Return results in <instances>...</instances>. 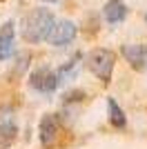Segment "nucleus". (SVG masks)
I'll list each match as a JSON object with an SVG mask.
<instances>
[{
  "label": "nucleus",
  "mask_w": 147,
  "mask_h": 149,
  "mask_svg": "<svg viewBox=\"0 0 147 149\" xmlns=\"http://www.w3.org/2000/svg\"><path fill=\"white\" fill-rule=\"evenodd\" d=\"M54 27H56L54 13L49 11V9H45V7H38V9H31L22 18V22H20V33H22V38L27 42L38 45V42L49 40Z\"/></svg>",
  "instance_id": "nucleus-1"
},
{
  "label": "nucleus",
  "mask_w": 147,
  "mask_h": 149,
  "mask_svg": "<svg viewBox=\"0 0 147 149\" xmlns=\"http://www.w3.org/2000/svg\"><path fill=\"white\" fill-rule=\"evenodd\" d=\"M85 65L87 69L96 76L98 80H103L105 85L111 80V74H114V65H116V54L111 49H103V47H98V49H92L87 54L85 58Z\"/></svg>",
  "instance_id": "nucleus-2"
},
{
  "label": "nucleus",
  "mask_w": 147,
  "mask_h": 149,
  "mask_svg": "<svg viewBox=\"0 0 147 149\" xmlns=\"http://www.w3.org/2000/svg\"><path fill=\"white\" fill-rule=\"evenodd\" d=\"M60 85V78H58V71L49 67H38L31 71L29 76V87L34 91H40V93H51L56 87Z\"/></svg>",
  "instance_id": "nucleus-3"
},
{
  "label": "nucleus",
  "mask_w": 147,
  "mask_h": 149,
  "mask_svg": "<svg viewBox=\"0 0 147 149\" xmlns=\"http://www.w3.org/2000/svg\"><path fill=\"white\" fill-rule=\"evenodd\" d=\"M38 134H40V143L43 147H51L56 143V138L60 134V120L56 113H45L40 118V127H38Z\"/></svg>",
  "instance_id": "nucleus-4"
},
{
  "label": "nucleus",
  "mask_w": 147,
  "mask_h": 149,
  "mask_svg": "<svg viewBox=\"0 0 147 149\" xmlns=\"http://www.w3.org/2000/svg\"><path fill=\"white\" fill-rule=\"evenodd\" d=\"M76 33H78V27L74 25L71 20H60V22H56V27H54V31H51L47 42L54 45V47H65V45L74 42Z\"/></svg>",
  "instance_id": "nucleus-5"
},
{
  "label": "nucleus",
  "mask_w": 147,
  "mask_h": 149,
  "mask_svg": "<svg viewBox=\"0 0 147 149\" xmlns=\"http://www.w3.org/2000/svg\"><path fill=\"white\" fill-rule=\"evenodd\" d=\"M123 56L136 71H147V45H123Z\"/></svg>",
  "instance_id": "nucleus-6"
},
{
  "label": "nucleus",
  "mask_w": 147,
  "mask_h": 149,
  "mask_svg": "<svg viewBox=\"0 0 147 149\" xmlns=\"http://www.w3.org/2000/svg\"><path fill=\"white\" fill-rule=\"evenodd\" d=\"M13 22H5V25L0 27V60H9L13 56V51H16V45H13Z\"/></svg>",
  "instance_id": "nucleus-7"
},
{
  "label": "nucleus",
  "mask_w": 147,
  "mask_h": 149,
  "mask_svg": "<svg viewBox=\"0 0 147 149\" xmlns=\"http://www.w3.org/2000/svg\"><path fill=\"white\" fill-rule=\"evenodd\" d=\"M103 13H105V20L109 25H118V22H123L127 18V5L123 0H107Z\"/></svg>",
  "instance_id": "nucleus-8"
},
{
  "label": "nucleus",
  "mask_w": 147,
  "mask_h": 149,
  "mask_svg": "<svg viewBox=\"0 0 147 149\" xmlns=\"http://www.w3.org/2000/svg\"><path fill=\"white\" fill-rule=\"evenodd\" d=\"M18 138V125L13 120H0V149H9Z\"/></svg>",
  "instance_id": "nucleus-9"
},
{
  "label": "nucleus",
  "mask_w": 147,
  "mask_h": 149,
  "mask_svg": "<svg viewBox=\"0 0 147 149\" xmlns=\"http://www.w3.org/2000/svg\"><path fill=\"white\" fill-rule=\"evenodd\" d=\"M107 107H109V123L114 125V127H125V113H123V109L118 107V102L114 98H107Z\"/></svg>",
  "instance_id": "nucleus-10"
},
{
  "label": "nucleus",
  "mask_w": 147,
  "mask_h": 149,
  "mask_svg": "<svg viewBox=\"0 0 147 149\" xmlns=\"http://www.w3.org/2000/svg\"><path fill=\"white\" fill-rule=\"evenodd\" d=\"M40 2H58V0H40Z\"/></svg>",
  "instance_id": "nucleus-11"
}]
</instances>
